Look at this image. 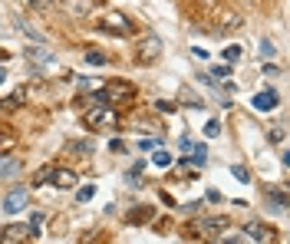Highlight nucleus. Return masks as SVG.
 Wrapping results in <instances>:
<instances>
[{
	"instance_id": "f3484780",
	"label": "nucleus",
	"mask_w": 290,
	"mask_h": 244,
	"mask_svg": "<svg viewBox=\"0 0 290 244\" xmlns=\"http://www.w3.org/2000/svg\"><path fill=\"white\" fill-rule=\"evenodd\" d=\"M17 30H20V33H27V36H30V40H36V43H43V36L36 33V30H33V27H30V23H23V20H17Z\"/></svg>"
},
{
	"instance_id": "f257e3e1",
	"label": "nucleus",
	"mask_w": 290,
	"mask_h": 244,
	"mask_svg": "<svg viewBox=\"0 0 290 244\" xmlns=\"http://www.w3.org/2000/svg\"><path fill=\"white\" fill-rule=\"evenodd\" d=\"M92 102H102V106H122V102L135 99V86L125 83V79H109L106 86H99L96 92L89 96Z\"/></svg>"
},
{
	"instance_id": "cd10ccee",
	"label": "nucleus",
	"mask_w": 290,
	"mask_h": 244,
	"mask_svg": "<svg viewBox=\"0 0 290 244\" xmlns=\"http://www.w3.org/2000/svg\"><path fill=\"white\" fill-rule=\"evenodd\" d=\"M185 106H195V109H201V106H204V99H198L195 92H188V96H185Z\"/></svg>"
},
{
	"instance_id": "0eeeda50",
	"label": "nucleus",
	"mask_w": 290,
	"mask_h": 244,
	"mask_svg": "<svg viewBox=\"0 0 290 244\" xmlns=\"http://www.w3.org/2000/svg\"><path fill=\"white\" fill-rule=\"evenodd\" d=\"M56 56H53V50L46 43H36V46H27V63H33V66H50Z\"/></svg>"
},
{
	"instance_id": "ddd939ff",
	"label": "nucleus",
	"mask_w": 290,
	"mask_h": 244,
	"mask_svg": "<svg viewBox=\"0 0 290 244\" xmlns=\"http://www.w3.org/2000/svg\"><path fill=\"white\" fill-rule=\"evenodd\" d=\"M20 172V162L10 155H0V178H7V175H17Z\"/></svg>"
},
{
	"instance_id": "473e14b6",
	"label": "nucleus",
	"mask_w": 290,
	"mask_h": 244,
	"mask_svg": "<svg viewBox=\"0 0 290 244\" xmlns=\"http://www.w3.org/2000/svg\"><path fill=\"white\" fill-rule=\"evenodd\" d=\"M214 76H218V79H228V76H231V66H214Z\"/></svg>"
},
{
	"instance_id": "2eb2a0df",
	"label": "nucleus",
	"mask_w": 290,
	"mask_h": 244,
	"mask_svg": "<svg viewBox=\"0 0 290 244\" xmlns=\"http://www.w3.org/2000/svg\"><path fill=\"white\" fill-rule=\"evenodd\" d=\"M152 165H158V168H168V165H172V152H165V149H158V152H152Z\"/></svg>"
},
{
	"instance_id": "f03ea898",
	"label": "nucleus",
	"mask_w": 290,
	"mask_h": 244,
	"mask_svg": "<svg viewBox=\"0 0 290 244\" xmlns=\"http://www.w3.org/2000/svg\"><path fill=\"white\" fill-rule=\"evenodd\" d=\"M83 122H86L89 129H112V125L119 122V116H116V109H112V106L89 102V106L83 109Z\"/></svg>"
},
{
	"instance_id": "a211bd4d",
	"label": "nucleus",
	"mask_w": 290,
	"mask_h": 244,
	"mask_svg": "<svg viewBox=\"0 0 290 244\" xmlns=\"http://www.w3.org/2000/svg\"><path fill=\"white\" fill-rule=\"evenodd\" d=\"M83 60H86V63H92V66H106V53H99V50H89Z\"/></svg>"
},
{
	"instance_id": "412c9836",
	"label": "nucleus",
	"mask_w": 290,
	"mask_h": 244,
	"mask_svg": "<svg viewBox=\"0 0 290 244\" xmlns=\"http://www.w3.org/2000/svg\"><path fill=\"white\" fill-rule=\"evenodd\" d=\"M69 149H73L76 155H89V152H92V142H89V139H86V142H69Z\"/></svg>"
},
{
	"instance_id": "6ab92c4d",
	"label": "nucleus",
	"mask_w": 290,
	"mask_h": 244,
	"mask_svg": "<svg viewBox=\"0 0 290 244\" xmlns=\"http://www.w3.org/2000/svg\"><path fill=\"white\" fill-rule=\"evenodd\" d=\"M204 135H208V139H218V135H221V122L208 119V122H204Z\"/></svg>"
},
{
	"instance_id": "6e6552de",
	"label": "nucleus",
	"mask_w": 290,
	"mask_h": 244,
	"mask_svg": "<svg viewBox=\"0 0 290 244\" xmlns=\"http://www.w3.org/2000/svg\"><path fill=\"white\" fill-rule=\"evenodd\" d=\"M264 198H267V205L277 211V214L287 211V188H284V185H270V188H264Z\"/></svg>"
},
{
	"instance_id": "dca6fc26",
	"label": "nucleus",
	"mask_w": 290,
	"mask_h": 244,
	"mask_svg": "<svg viewBox=\"0 0 290 244\" xmlns=\"http://www.w3.org/2000/svg\"><path fill=\"white\" fill-rule=\"evenodd\" d=\"M208 162V152H204V145L195 142V149H191V165H204Z\"/></svg>"
},
{
	"instance_id": "9b49d317",
	"label": "nucleus",
	"mask_w": 290,
	"mask_h": 244,
	"mask_svg": "<svg viewBox=\"0 0 290 244\" xmlns=\"http://www.w3.org/2000/svg\"><path fill=\"white\" fill-rule=\"evenodd\" d=\"M251 106H254L257 112H270L277 106V92H274V89H264V92H257L254 99H251Z\"/></svg>"
},
{
	"instance_id": "7c9ffc66",
	"label": "nucleus",
	"mask_w": 290,
	"mask_h": 244,
	"mask_svg": "<svg viewBox=\"0 0 290 244\" xmlns=\"http://www.w3.org/2000/svg\"><path fill=\"white\" fill-rule=\"evenodd\" d=\"M204 201H211V205H218V201H221V191H218V188H208V195H204Z\"/></svg>"
},
{
	"instance_id": "20e7f679",
	"label": "nucleus",
	"mask_w": 290,
	"mask_h": 244,
	"mask_svg": "<svg viewBox=\"0 0 290 244\" xmlns=\"http://www.w3.org/2000/svg\"><path fill=\"white\" fill-rule=\"evenodd\" d=\"M102 33H112V36H132V23L125 20L122 13H106L99 23Z\"/></svg>"
},
{
	"instance_id": "c756f323",
	"label": "nucleus",
	"mask_w": 290,
	"mask_h": 244,
	"mask_svg": "<svg viewBox=\"0 0 290 244\" xmlns=\"http://www.w3.org/2000/svg\"><path fill=\"white\" fill-rule=\"evenodd\" d=\"M261 56H264V60H270V56H274V43H267V40H264V43H261Z\"/></svg>"
},
{
	"instance_id": "1a4fd4ad",
	"label": "nucleus",
	"mask_w": 290,
	"mask_h": 244,
	"mask_svg": "<svg viewBox=\"0 0 290 244\" xmlns=\"http://www.w3.org/2000/svg\"><path fill=\"white\" fill-rule=\"evenodd\" d=\"M198 228H201L204 234H211V238H221V231H228V228H231V221H228L224 214H218V218H204Z\"/></svg>"
},
{
	"instance_id": "2f4dec72",
	"label": "nucleus",
	"mask_w": 290,
	"mask_h": 244,
	"mask_svg": "<svg viewBox=\"0 0 290 244\" xmlns=\"http://www.w3.org/2000/svg\"><path fill=\"white\" fill-rule=\"evenodd\" d=\"M261 73H264V76H280V69L274 66V63H264V69H261Z\"/></svg>"
},
{
	"instance_id": "9d476101",
	"label": "nucleus",
	"mask_w": 290,
	"mask_h": 244,
	"mask_svg": "<svg viewBox=\"0 0 290 244\" xmlns=\"http://www.w3.org/2000/svg\"><path fill=\"white\" fill-rule=\"evenodd\" d=\"M50 182H53L56 188H76V172H69V168H53V172H50Z\"/></svg>"
},
{
	"instance_id": "f704fd0d",
	"label": "nucleus",
	"mask_w": 290,
	"mask_h": 244,
	"mask_svg": "<svg viewBox=\"0 0 290 244\" xmlns=\"http://www.w3.org/2000/svg\"><path fill=\"white\" fill-rule=\"evenodd\" d=\"M155 145H162V142H155V139H142V142H139V149H155Z\"/></svg>"
},
{
	"instance_id": "e433bc0d",
	"label": "nucleus",
	"mask_w": 290,
	"mask_h": 244,
	"mask_svg": "<svg viewBox=\"0 0 290 244\" xmlns=\"http://www.w3.org/2000/svg\"><path fill=\"white\" fill-rule=\"evenodd\" d=\"M0 149H3V139H0Z\"/></svg>"
},
{
	"instance_id": "aec40b11",
	"label": "nucleus",
	"mask_w": 290,
	"mask_h": 244,
	"mask_svg": "<svg viewBox=\"0 0 290 244\" xmlns=\"http://www.w3.org/2000/svg\"><path fill=\"white\" fill-rule=\"evenodd\" d=\"M231 175H234L241 185H247V182H251V172H247L244 165H231Z\"/></svg>"
},
{
	"instance_id": "393cba45",
	"label": "nucleus",
	"mask_w": 290,
	"mask_h": 244,
	"mask_svg": "<svg viewBox=\"0 0 290 244\" xmlns=\"http://www.w3.org/2000/svg\"><path fill=\"white\" fill-rule=\"evenodd\" d=\"M69 10H73V13H86V10H89V0H73Z\"/></svg>"
},
{
	"instance_id": "bb28decb",
	"label": "nucleus",
	"mask_w": 290,
	"mask_h": 244,
	"mask_svg": "<svg viewBox=\"0 0 290 244\" xmlns=\"http://www.w3.org/2000/svg\"><path fill=\"white\" fill-rule=\"evenodd\" d=\"M284 135H287V129H284V125L270 129V142H284Z\"/></svg>"
},
{
	"instance_id": "c85d7f7f",
	"label": "nucleus",
	"mask_w": 290,
	"mask_h": 244,
	"mask_svg": "<svg viewBox=\"0 0 290 244\" xmlns=\"http://www.w3.org/2000/svg\"><path fill=\"white\" fill-rule=\"evenodd\" d=\"M155 109H158V112H175V102H168V99H158V102H155Z\"/></svg>"
},
{
	"instance_id": "5701e85b",
	"label": "nucleus",
	"mask_w": 290,
	"mask_h": 244,
	"mask_svg": "<svg viewBox=\"0 0 290 244\" xmlns=\"http://www.w3.org/2000/svg\"><path fill=\"white\" fill-rule=\"evenodd\" d=\"M224 60H228V63H237V60H241V46H228V50H224Z\"/></svg>"
},
{
	"instance_id": "a878e982",
	"label": "nucleus",
	"mask_w": 290,
	"mask_h": 244,
	"mask_svg": "<svg viewBox=\"0 0 290 244\" xmlns=\"http://www.w3.org/2000/svg\"><path fill=\"white\" fill-rule=\"evenodd\" d=\"M50 172H53V165H50V168H40V172H36V178H33V185H43V182H50Z\"/></svg>"
},
{
	"instance_id": "4468645a",
	"label": "nucleus",
	"mask_w": 290,
	"mask_h": 244,
	"mask_svg": "<svg viewBox=\"0 0 290 244\" xmlns=\"http://www.w3.org/2000/svg\"><path fill=\"white\" fill-rule=\"evenodd\" d=\"M244 231H247L244 238H251V241H267V231H264V224H257V221H251Z\"/></svg>"
},
{
	"instance_id": "b1692460",
	"label": "nucleus",
	"mask_w": 290,
	"mask_h": 244,
	"mask_svg": "<svg viewBox=\"0 0 290 244\" xmlns=\"http://www.w3.org/2000/svg\"><path fill=\"white\" fill-rule=\"evenodd\" d=\"M178 149L185 152V155H188L191 149H195V139H191V135H181V139H178Z\"/></svg>"
},
{
	"instance_id": "f8f14e48",
	"label": "nucleus",
	"mask_w": 290,
	"mask_h": 244,
	"mask_svg": "<svg viewBox=\"0 0 290 244\" xmlns=\"http://www.w3.org/2000/svg\"><path fill=\"white\" fill-rule=\"evenodd\" d=\"M23 106V89H17L13 96H7V99H0V112H13Z\"/></svg>"
},
{
	"instance_id": "7ed1b4c3",
	"label": "nucleus",
	"mask_w": 290,
	"mask_h": 244,
	"mask_svg": "<svg viewBox=\"0 0 290 244\" xmlns=\"http://www.w3.org/2000/svg\"><path fill=\"white\" fill-rule=\"evenodd\" d=\"M158 56H162V36H155V33H148L142 43L135 46V63H152Z\"/></svg>"
},
{
	"instance_id": "c9c22d12",
	"label": "nucleus",
	"mask_w": 290,
	"mask_h": 244,
	"mask_svg": "<svg viewBox=\"0 0 290 244\" xmlns=\"http://www.w3.org/2000/svg\"><path fill=\"white\" fill-rule=\"evenodd\" d=\"M3 79H7V69H3V66H0V83H3Z\"/></svg>"
},
{
	"instance_id": "423d86ee",
	"label": "nucleus",
	"mask_w": 290,
	"mask_h": 244,
	"mask_svg": "<svg viewBox=\"0 0 290 244\" xmlns=\"http://www.w3.org/2000/svg\"><path fill=\"white\" fill-rule=\"evenodd\" d=\"M27 201H30V191L27 188H13L7 198H3V211L7 214H20L23 208H27Z\"/></svg>"
},
{
	"instance_id": "72a5a7b5",
	"label": "nucleus",
	"mask_w": 290,
	"mask_h": 244,
	"mask_svg": "<svg viewBox=\"0 0 290 244\" xmlns=\"http://www.w3.org/2000/svg\"><path fill=\"white\" fill-rule=\"evenodd\" d=\"M50 3H56V0H30V7H36V10H43V7H50Z\"/></svg>"
},
{
	"instance_id": "4be33fe9",
	"label": "nucleus",
	"mask_w": 290,
	"mask_h": 244,
	"mask_svg": "<svg viewBox=\"0 0 290 244\" xmlns=\"http://www.w3.org/2000/svg\"><path fill=\"white\" fill-rule=\"evenodd\" d=\"M92 195H96V188H92V185H83V188L76 191V201H79V205H83V201H89Z\"/></svg>"
},
{
	"instance_id": "39448f33",
	"label": "nucleus",
	"mask_w": 290,
	"mask_h": 244,
	"mask_svg": "<svg viewBox=\"0 0 290 244\" xmlns=\"http://www.w3.org/2000/svg\"><path fill=\"white\" fill-rule=\"evenodd\" d=\"M33 238H40L36 224H7L0 234V241H33Z\"/></svg>"
}]
</instances>
